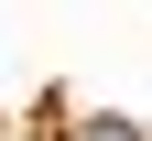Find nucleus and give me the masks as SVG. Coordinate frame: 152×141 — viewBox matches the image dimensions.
I'll return each mask as SVG.
<instances>
[{
    "label": "nucleus",
    "mask_w": 152,
    "mask_h": 141,
    "mask_svg": "<svg viewBox=\"0 0 152 141\" xmlns=\"http://www.w3.org/2000/svg\"><path fill=\"white\" fill-rule=\"evenodd\" d=\"M76 141H141V130H130V119H87Z\"/></svg>",
    "instance_id": "1"
}]
</instances>
